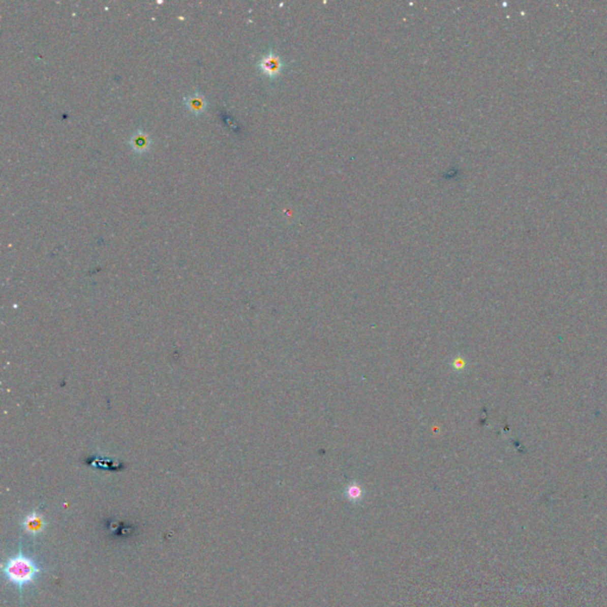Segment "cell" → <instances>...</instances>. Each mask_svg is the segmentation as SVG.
Masks as SVG:
<instances>
[{
  "label": "cell",
  "instance_id": "cell-1",
  "mask_svg": "<svg viewBox=\"0 0 607 607\" xmlns=\"http://www.w3.org/2000/svg\"><path fill=\"white\" fill-rule=\"evenodd\" d=\"M43 572L44 568L39 565L37 560L21 549L3 563L4 578L7 583L19 591L20 595L23 594L25 588L34 584Z\"/></svg>",
  "mask_w": 607,
  "mask_h": 607
},
{
  "label": "cell",
  "instance_id": "cell-2",
  "mask_svg": "<svg viewBox=\"0 0 607 607\" xmlns=\"http://www.w3.org/2000/svg\"><path fill=\"white\" fill-rule=\"evenodd\" d=\"M285 64L281 57L273 51L269 50L266 55H263L260 58L258 63V68L260 71L268 78H276L283 73Z\"/></svg>",
  "mask_w": 607,
  "mask_h": 607
},
{
  "label": "cell",
  "instance_id": "cell-3",
  "mask_svg": "<svg viewBox=\"0 0 607 607\" xmlns=\"http://www.w3.org/2000/svg\"><path fill=\"white\" fill-rule=\"evenodd\" d=\"M21 528H23L25 533H27L32 537H38L44 533L46 528V520L42 512L32 511L27 513L21 521Z\"/></svg>",
  "mask_w": 607,
  "mask_h": 607
},
{
  "label": "cell",
  "instance_id": "cell-4",
  "mask_svg": "<svg viewBox=\"0 0 607 607\" xmlns=\"http://www.w3.org/2000/svg\"><path fill=\"white\" fill-rule=\"evenodd\" d=\"M131 148L133 149L135 153H142L144 151H146L149 145V140L147 138V135H146L144 132L139 131V132H135L133 137L131 138Z\"/></svg>",
  "mask_w": 607,
  "mask_h": 607
},
{
  "label": "cell",
  "instance_id": "cell-5",
  "mask_svg": "<svg viewBox=\"0 0 607 607\" xmlns=\"http://www.w3.org/2000/svg\"><path fill=\"white\" fill-rule=\"evenodd\" d=\"M185 106L194 114H201L205 108V101L201 94H192L185 99Z\"/></svg>",
  "mask_w": 607,
  "mask_h": 607
}]
</instances>
